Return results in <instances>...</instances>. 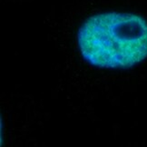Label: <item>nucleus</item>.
<instances>
[{
  "instance_id": "f257e3e1",
  "label": "nucleus",
  "mask_w": 147,
  "mask_h": 147,
  "mask_svg": "<svg viewBox=\"0 0 147 147\" xmlns=\"http://www.w3.org/2000/svg\"><path fill=\"white\" fill-rule=\"evenodd\" d=\"M77 40L83 58L90 65L128 68L147 57V22L134 14H99L83 24Z\"/></svg>"
}]
</instances>
